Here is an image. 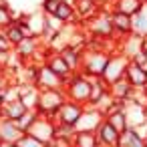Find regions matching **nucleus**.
Segmentation results:
<instances>
[{"instance_id": "obj_1", "label": "nucleus", "mask_w": 147, "mask_h": 147, "mask_svg": "<svg viewBox=\"0 0 147 147\" xmlns=\"http://www.w3.org/2000/svg\"><path fill=\"white\" fill-rule=\"evenodd\" d=\"M109 57H111V53H107L103 49H85L83 59H81V73L87 75L89 79L103 77Z\"/></svg>"}, {"instance_id": "obj_2", "label": "nucleus", "mask_w": 147, "mask_h": 147, "mask_svg": "<svg viewBox=\"0 0 147 147\" xmlns=\"http://www.w3.org/2000/svg\"><path fill=\"white\" fill-rule=\"evenodd\" d=\"M63 89H65L67 99H71V101H77V103L87 105L89 99H91V79L87 75H83L81 71L73 73L71 79L65 83Z\"/></svg>"}, {"instance_id": "obj_3", "label": "nucleus", "mask_w": 147, "mask_h": 147, "mask_svg": "<svg viewBox=\"0 0 147 147\" xmlns=\"http://www.w3.org/2000/svg\"><path fill=\"white\" fill-rule=\"evenodd\" d=\"M67 101L65 89H40V99H38V109L36 113L42 117H51L55 119L57 111L61 109V105Z\"/></svg>"}, {"instance_id": "obj_4", "label": "nucleus", "mask_w": 147, "mask_h": 147, "mask_svg": "<svg viewBox=\"0 0 147 147\" xmlns=\"http://www.w3.org/2000/svg\"><path fill=\"white\" fill-rule=\"evenodd\" d=\"M129 63H131V59H129L125 53H121V51L111 53L109 63H107L105 73H103V81H105L107 85H111V83L123 79V77H125V71H127V67H129Z\"/></svg>"}, {"instance_id": "obj_5", "label": "nucleus", "mask_w": 147, "mask_h": 147, "mask_svg": "<svg viewBox=\"0 0 147 147\" xmlns=\"http://www.w3.org/2000/svg\"><path fill=\"white\" fill-rule=\"evenodd\" d=\"M83 26H85V30L91 36H99V38H111V36H115V30H113V24H111V16L103 8H101V12L97 16H93Z\"/></svg>"}, {"instance_id": "obj_6", "label": "nucleus", "mask_w": 147, "mask_h": 147, "mask_svg": "<svg viewBox=\"0 0 147 147\" xmlns=\"http://www.w3.org/2000/svg\"><path fill=\"white\" fill-rule=\"evenodd\" d=\"M83 113H85V105H83V103H77V101L67 99V101L61 105V109L57 111L55 121H57L59 125L75 127V125L79 123V119H81V115H83Z\"/></svg>"}, {"instance_id": "obj_7", "label": "nucleus", "mask_w": 147, "mask_h": 147, "mask_svg": "<svg viewBox=\"0 0 147 147\" xmlns=\"http://www.w3.org/2000/svg\"><path fill=\"white\" fill-rule=\"evenodd\" d=\"M26 133H30V135L36 137L38 141H42L45 145H47V143H53V139L57 137V121L51 119V117L38 115V119L32 123V127H30Z\"/></svg>"}, {"instance_id": "obj_8", "label": "nucleus", "mask_w": 147, "mask_h": 147, "mask_svg": "<svg viewBox=\"0 0 147 147\" xmlns=\"http://www.w3.org/2000/svg\"><path fill=\"white\" fill-rule=\"evenodd\" d=\"M105 121V113L93 105H85V113L81 115L75 131H97V127Z\"/></svg>"}, {"instance_id": "obj_9", "label": "nucleus", "mask_w": 147, "mask_h": 147, "mask_svg": "<svg viewBox=\"0 0 147 147\" xmlns=\"http://www.w3.org/2000/svg\"><path fill=\"white\" fill-rule=\"evenodd\" d=\"M73 4H75V12H77V22L81 26L101 12L99 0H73Z\"/></svg>"}, {"instance_id": "obj_10", "label": "nucleus", "mask_w": 147, "mask_h": 147, "mask_svg": "<svg viewBox=\"0 0 147 147\" xmlns=\"http://www.w3.org/2000/svg\"><path fill=\"white\" fill-rule=\"evenodd\" d=\"M109 16H111V24H113L115 36L125 38V36H129L133 32V16H129L125 12H119V10H111Z\"/></svg>"}, {"instance_id": "obj_11", "label": "nucleus", "mask_w": 147, "mask_h": 147, "mask_svg": "<svg viewBox=\"0 0 147 147\" xmlns=\"http://www.w3.org/2000/svg\"><path fill=\"white\" fill-rule=\"evenodd\" d=\"M45 65H47L55 75H59L65 83H67V81L71 79V75L75 73V71L71 69V65L65 61V57H63L61 53H55V51L49 55V59H47V63H45Z\"/></svg>"}, {"instance_id": "obj_12", "label": "nucleus", "mask_w": 147, "mask_h": 147, "mask_svg": "<svg viewBox=\"0 0 147 147\" xmlns=\"http://www.w3.org/2000/svg\"><path fill=\"white\" fill-rule=\"evenodd\" d=\"M42 47V40H40V36H24L16 47H14V53L24 61V63H28V61H32V57L36 55V51Z\"/></svg>"}, {"instance_id": "obj_13", "label": "nucleus", "mask_w": 147, "mask_h": 147, "mask_svg": "<svg viewBox=\"0 0 147 147\" xmlns=\"http://www.w3.org/2000/svg\"><path fill=\"white\" fill-rule=\"evenodd\" d=\"M97 139L101 143V147H117L119 145V139H121V133L105 119L99 127H97Z\"/></svg>"}, {"instance_id": "obj_14", "label": "nucleus", "mask_w": 147, "mask_h": 147, "mask_svg": "<svg viewBox=\"0 0 147 147\" xmlns=\"http://www.w3.org/2000/svg\"><path fill=\"white\" fill-rule=\"evenodd\" d=\"M22 135H24V131L16 125V121L0 117V141L2 143H16Z\"/></svg>"}, {"instance_id": "obj_15", "label": "nucleus", "mask_w": 147, "mask_h": 147, "mask_svg": "<svg viewBox=\"0 0 147 147\" xmlns=\"http://www.w3.org/2000/svg\"><path fill=\"white\" fill-rule=\"evenodd\" d=\"M125 79L129 81V85L133 89H147V71L133 61L129 63V67L125 71Z\"/></svg>"}, {"instance_id": "obj_16", "label": "nucleus", "mask_w": 147, "mask_h": 147, "mask_svg": "<svg viewBox=\"0 0 147 147\" xmlns=\"http://www.w3.org/2000/svg\"><path fill=\"white\" fill-rule=\"evenodd\" d=\"M36 85H38L40 89H63V87H65V81H63L59 75H55L47 65H42Z\"/></svg>"}, {"instance_id": "obj_17", "label": "nucleus", "mask_w": 147, "mask_h": 147, "mask_svg": "<svg viewBox=\"0 0 147 147\" xmlns=\"http://www.w3.org/2000/svg\"><path fill=\"white\" fill-rule=\"evenodd\" d=\"M125 115L129 121V127H141L147 123V109L135 103H127L125 105Z\"/></svg>"}, {"instance_id": "obj_18", "label": "nucleus", "mask_w": 147, "mask_h": 147, "mask_svg": "<svg viewBox=\"0 0 147 147\" xmlns=\"http://www.w3.org/2000/svg\"><path fill=\"white\" fill-rule=\"evenodd\" d=\"M145 137L139 133L137 127H129L127 131L121 133V139H119V145L117 147H145Z\"/></svg>"}, {"instance_id": "obj_19", "label": "nucleus", "mask_w": 147, "mask_h": 147, "mask_svg": "<svg viewBox=\"0 0 147 147\" xmlns=\"http://www.w3.org/2000/svg\"><path fill=\"white\" fill-rule=\"evenodd\" d=\"M113 10L125 12L129 16H137L145 10V2L143 0H115L113 2Z\"/></svg>"}, {"instance_id": "obj_20", "label": "nucleus", "mask_w": 147, "mask_h": 147, "mask_svg": "<svg viewBox=\"0 0 147 147\" xmlns=\"http://www.w3.org/2000/svg\"><path fill=\"white\" fill-rule=\"evenodd\" d=\"M55 16H57L59 20H63L65 24H79V22H77V12H75L73 0H61ZM79 26H81V24H79Z\"/></svg>"}, {"instance_id": "obj_21", "label": "nucleus", "mask_w": 147, "mask_h": 147, "mask_svg": "<svg viewBox=\"0 0 147 147\" xmlns=\"http://www.w3.org/2000/svg\"><path fill=\"white\" fill-rule=\"evenodd\" d=\"M26 111H28V109L24 107V103H22L20 99H10V101H6V103L2 105V117L12 119V121H18Z\"/></svg>"}, {"instance_id": "obj_22", "label": "nucleus", "mask_w": 147, "mask_h": 147, "mask_svg": "<svg viewBox=\"0 0 147 147\" xmlns=\"http://www.w3.org/2000/svg\"><path fill=\"white\" fill-rule=\"evenodd\" d=\"M61 55L65 57V61L71 65V69L77 73V71H81V59H83V51L81 49H77V47H73V45H67L63 51H61Z\"/></svg>"}, {"instance_id": "obj_23", "label": "nucleus", "mask_w": 147, "mask_h": 147, "mask_svg": "<svg viewBox=\"0 0 147 147\" xmlns=\"http://www.w3.org/2000/svg\"><path fill=\"white\" fill-rule=\"evenodd\" d=\"M131 91H133V87L129 85V81H127L125 77L109 85V93H111L115 99H123V101H127L129 95H131Z\"/></svg>"}, {"instance_id": "obj_24", "label": "nucleus", "mask_w": 147, "mask_h": 147, "mask_svg": "<svg viewBox=\"0 0 147 147\" xmlns=\"http://www.w3.org/2000/svg\"><path fill=\"white\" fill-rule=\"evenodd\" d=\"M75 147H101L95 131H75Z\"/></svg>"}, {"instance_id": "obj_25", "label": "nucleus", "mask_w": 147, "mask_h": 147, "mask_svg": "<svg viewBox=\"0 0 147 147\" xmlns=\"http://www.w3.org/2000/svg\"><path fill=\"white\" fill-rule=\"evenodd\" d=\"M18 16V12L8 4V2H0V28H6L14 22V18Z\"/></svg>"}, {"instance_id": "obj_26", "label": "nucleus", "mask_w": 147, "mask_h": 147, "mask_svg": "<svg viewBox=\"0 0 147 147\" xmlns=\"http://www.w3.org/2000/svg\"><path fill=\"white\" fill-rule=\"evenodd\" d=\"M119 133H123V131H127L129 129V121H127V115H125V111H119V113H113V115H107L105 117Z\"/></svg>"}, {"instance_id": "obj_27", "label": "nucleus", "mask_w": 147, "mask_h": 147, "mask_svg": "<svg viewBox=\"0 0 147 147\" xmlns=\"http://www.w3.org/2000/svg\"><path fill=\"white\" fill-rule=\"evenodd\" d=\"M4 34H6V38L10 40L12 49H14V47H16V45H18V42L26 36V34L22 32V28L18 26V22H12L10 26H6V28H4Z\"/></svg>"}, {"instance_id": "obj_28", "label": "nucleus", "mask_w": 147, "mask_h": 147, "mask_svg": "<svg viewBox=\"0 0 147 147\" xmlns=\"http://www.w3.org/2000/svg\"><path fill=\"white\" fill-rule=\"evenodd\" d=\"M36 119H38V113H36V111H26V113H24V115L16 121V125H18V127L26 133V131L32 127V123H34Z\"/></svg>"}, {"instance_id": "obj_29", "label": "nucleus", "mask_w": 147, "mask_h": 147, "mask_svg": "<svg viewBox=\"0 0 147 147\" xmlns=\"http://www.w3.org/2000/svg\"><path fill=\"white\" fill-rule=\"evenodd\" d=\"M127 103H135V105H141L147 109V89H133Z\"/></svg>"}, {"instance_id": "obj_30", "label": "nucleus", "mask_w": 147, "mask_h": 147, "mask_svg": "<svg viewBox=\"0 0 147 147\" xmlns=\"http://www.w3.org/2000/svg\"><path fill=\"white\" fill-rule=\"evenodd\" d=\"M16 145H18V147H45V143L38 141L36 137H32L30 133H24V135L16 141Z\"/></svg>"}, {"instance_id": "obj_31", "label": "nucleus", "mask_w": 147, "mask_h": 147, "mask_svg": "<svg viewBox=\"0 0 147 147\" xmlns=\"http://www.w3.org/2000/svg\"><path fill=\"white\" fill-rule=\"evenodd\" d=\"M73 139H75V137H71V135L57 133V137L53 139V145H55V147H73V145H75Z\"/></svg>"}, {"instance_id": "obj_32", "label": "nucleus", "mask_w": 147, "mask_h": 147, "mask_svg": "<svg viewBox=\"0 0 147 147\" xmlns=\"http://www.w3.org/2000/svg\"><path fill=\"white\" fill-rule=\"evenodd\" d=\"M59 2L61 0H40V10L45 14H55L59 8Z\"/></svg>"}, {"instance_id": "obj_33", "label": "nucleus", "mask_w": 147, "mask_h": 147, "mask_svg": "<svg viewBox=\"0 0 147 147\" xmlns=\"http://www.w3.org/2000/svg\"><path fill=\"white\" fill-rule=\"evenodd\" d=\"M10 59H12V51H0V67L2 69L10 65Z\"/></svg>"}, {"instance_id": "obj_34", "label": "nucleus", "mask_w": 147, "mask_h": 147, "mask_svg": "<svg viewBox=\"0 0 147 147\" xmlns=\"http://www.w3.org/2000/svg\"><path fill=\"white\" fill-rule=\"evenodd\" d=\"M0 51H12V45H10V40L6 38V34H4L2 28H0Z\"/></svg>"}, {"instance_id": "obj_35", "label": "nucleus", "mask_w": 147, "mask_h": 147, "mask_svg": "<svg viewBox=\"0 0 147 147\" xmlns=\"http://www.w3.org/2000/svg\"><path fill=\"white\" fill-rule=\"evenodd\" d=\"M141 51L147 55V34H143V40H141Z\"/></svg>"}, {"instance_id": "obj_36", "label": "nucleus", "mask_w": 147, "mask_h": 147, "mask_svg": "<svg viewBox=\"0 0 147 147\" xmlns=\"http://www.w3.org/2000/svg\"><path fill=\"white\" fill-rule=\"evenodd\" d=\"M4 147H18L16 143H4Z\"/></svg>"}, {"instance_id": "obj_37", "label": "nucleus", "mask_w": 147, "mask_h": 147, "mask_svg": "<svg viewBox=\"0 0 147 147\" xmlns=\"http://www.w3.org/2000/svg\"><path fill=\"white\" fill-rule=\"evenodd\" d=\"M103 2H115V0H101V4H103Z\"/></svg>"}, {"instance_id": "obj_38", "label": "nucleus", "mask_w": 147, "mask_h": 147, "mask_svg": "<svg viewBox=\"0 0 147 147\" xmlns=\"http://www.w3.org/2000/svg\"><path fill=\"white\" fill-rule=\"evenodd\" d=\"M45 147H55V145H53V143H47V145H45Z\"/></svg>"}, {"instance_id": "obj_39", "label": "nucleus", "mask_w": 147, "mask_h": 147, "mask_svg": "<svg viewBox=\"0 0 147 147\" xmlns=\"http://www.w3.org/2000/svg\"><path fill=\"white\" fill-rule=\"evenodd\" d=\"M0 147H4V143H2V141H0Z\"/></svg>"}, {"instance_id": "obj_40", "label": "nucleus", "mask_w": 147, "mask_h": 147, "mask_svg": "<svg viewBox=\"0 0 147 147\" xmlns=\"http://www.w3.org/2000/svg\"><path fill=\"white\" fill-rule=\"evenodd\" d=\"M143 2H145V4H147V0H143Z\"/></svg>"}, {"instance_id": "obj_41", "label": "nucleus", "mask_w": 147, "mask_h": 147, "mask_svg": "<svg viewBox=\"0 0 147 147\" xmlns=\"http://www.w3.org/2000/svg\"><path fill=\"white\" fill-rule=\"evenodd\" d=\"M145 147H147V141H145Z\"/></svg>"}, {"instance_id": "obj_42", "label": "nucleus", "mask_w": 147, "mask_h": 147, "mask_svg": "<svg viewBox=\"0 0 147 147\" xmlns=\"http://www.w3.org/2000/svg\"><path fill=\"white\" fill-rule=\"evenodd\" d=\"M73 147H75V145H73Z\"/></svg>"}]
</instances>
